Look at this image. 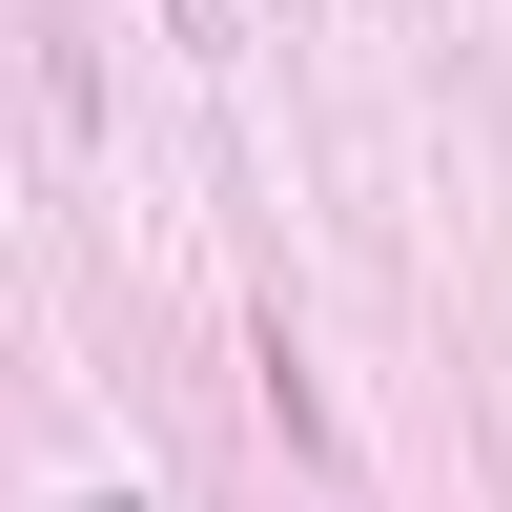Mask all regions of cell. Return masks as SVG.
<instances>
[]
</instances>
